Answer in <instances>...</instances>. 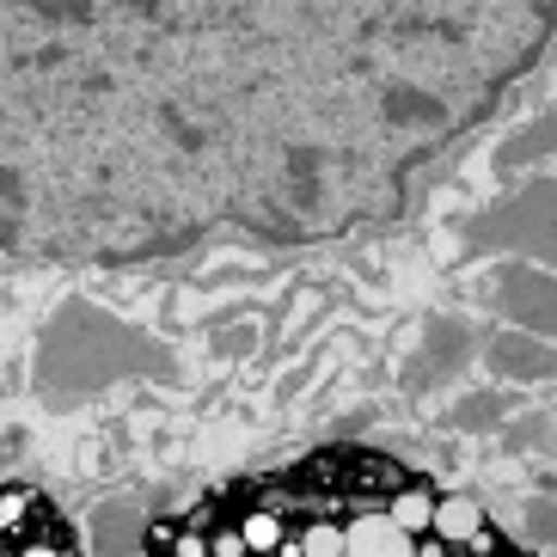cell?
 <instances>
[{"label":"cell","mask_w":557,"mask_h":557,"mask_svg":"<svg viewBox=\"0 0 557 557\" xmlns=\"http://www.w3.org/2000/svg\"><path fill=\"white\" fill-rule=\"evenodd\" d=\"M491 374L496 380H552L557 374V349L533 331H503L491 337Z\"/></svg>","instance_id":"obj_6"},{"label":"cell","mask_w":557,"mask_h":557,"mask_svg":"<svg viewBox=\"0 0 557 557\" xmlns=\"http://www.w3.org/2000/svg\"><path fill=\"white\" fill-rule=\"evenodd\" d=\"M557 153V104L533 123V129H521L515 141H503V165H527V160H552Z\"/></svg>","instance_id":"obj_11"},{"label":"cell","mask_w":557,"mask_h":557,"mask_svg":"<svg viewBox=\"0 0 557 557\" xmlns=\"http://www.w3.org/2000/svg\"><path fill=\"white\" fill-rule=\"evenodd\" d=\"M466 246L472 251H527L533 263H557V184L540 178V184H527L521 197L484 209L466 227Z\"/></svg>","instance_id":"obj_3"},{"label":"cell","mask_w":557,"mask_h":557,"mask_svg":"<svg viewBox=\"0 0 557 557\" xmlns=\"http://www.w3.org/2000/svg\"><path fill=\"white\" fill-rule=\"evenodd\" d=\"M496 312H503L515 331L557 337V276H545L540 263L503 270V282H496Z\"/></svg>","instance_id":"obj_4"},{"label":"cell","mask_w":557,"mask_h":557,"mask_svg":"<svg viewBox=\"0 0 557 557\" xmlns=\"http://www.w3.org/2000/svg\"><path fill=\"white\" fill-rule=\"evenodd\" d=\"M344 557H417V540L386 515H361L344 527Z\"/></svg>","instance_id":"obj_9"},{"label":"cell","mask_w":557,"mask_h":557,"mask_svg":"<svg viewBox=\"0 0 557 557\" xmlns=\"http://www.w3.org/2000/svg\"><path fill=\"white\" fill-rule=\"evenodd\" d=\"M466 356H472V331L459 325V319H442V325L423 337V349L410 356L405 386H410V393H423V386H435V374H454Z\"/></svg>","instance_id":"obj_5"},{"label":"cell","mask_w":557,"mask_h":557,"mask_svg":"<svg viewBox=\"0 0 557 557\" xmlns=\"http://www.w3.org/2000/svg\"><path fill=\"white\" fill-rule=\"evenodd\" d=\"M496 417H503V398H496V393H478V398H466V405H459V429L496 423Z\"/></svg>","instance_id":"obj_13"},{"label":"cell","mask_w":557,"mask_h":557,"mask_svg":"<svg viewBox=\"0 0 557 557\" xmlns=\"http://www.w3.org/2000/svg\"><path fill=\"white\" fill-rule=\"evenodd\" d=\"M288 557H344V527L337 521H307L295 527V540L282 545Z\"/></svg>","instance_id":"obj_12"},{"label":"cell","mask_w":557,"mask_h":557,"mask_svg":"<svg viewBox=\"0 0 557 557\" xmlns=\"http://www.w3.org/2000/svg\"><path fill=\"white\" fill-rule=\"evenodd\" d=\"M527 527L540 540H557V503H527Z\"/></svg>","instance_id":"obj_14"},{"label":"cell","mask_w":557,"mask_h":557,"mask_svg":"<svg viewBox=\"0 0 557 557\" xmlns=\"http://www.w3.org/2000/svg\"><path fill=\"white\" fill-rule=\"evenodd\" d=\"M386 521L405 527L410 540H423L429 527H435V484H429V478H405V484H393V491H386Z\"/></svg>","instance_id":"obj_10"},{"label":"cell","mask_w":557,"mask_h":557,"mask_svg":"<svg viewBox=\"0 0 557 557\" xmlns=\"http://www.w3.org/2000/svg\"><path fill=\"white\" fill-rule=\"evenodd\" d=\"M447 552H491V515L478 508V496H435V527H429Z\"/></svg>","instance_id":"obj_7"},{"label":"cell","mask_w":557,"mask_h":557,"mask_svg":"<svg viewBox=\"0 0 557 557\" xmlns=\"http://www.w3.org/2000/svg\"><path fill=\"white\" fill-rule=\"evenodd\" d=\"M92 545H99V557H135L141 545H148L141 508L135 503H104L99 515H92Z\"/></svg>","instance_id":"obj_8"},{"label":"cell","mask_w":557,"mask_h":557,"mask_svg":"<svg viewBox=\"0 0 557 557\" xmlns=\"http://www.w3.org/2000/svg\"><path fill=\"white\" fill-rule=\"evenodd\" d=\"M552 32L557 0H0V251L386 221Z\"/></svg>","instance_id":"obj_1"},{"label":"cell","mask_w":557,"mask_h":557,"mask_svg":"<svg viewBox=\"0 0 557 557\" xmlns=\"http://www.w3.org/2000/svg\"><path fill=\"white\" fill-rule=\"evenodd\" d=\"M172 356L160 344H148L141 331H129L123 319L99 312L92 300H67L62 312L44 331V349H37V386L55 398L74 393H99L111 380L129 374H165Z\"/></svg>","instance_id":"obj_2"}]
</instances>
